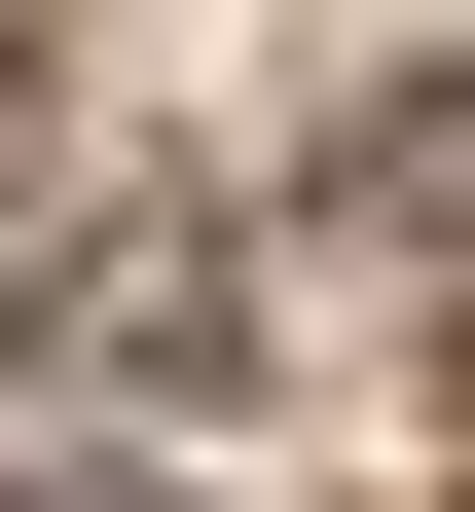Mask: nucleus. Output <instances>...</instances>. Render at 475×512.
<instances>
[{
  "label": "nucleus",
  "instance_id": "1",
  "mask_svg": "<svg viewBox=\"0 0 475 512\" xmlns=\"http://www.w3.org/2000/svg\"><path fill=\"white\" fill-rule=\"evenodd\" d=\"M74 403H220V220L183 256H74Z\"/></svg>",
  "mask_w": 475,
  "mask_h": 512
},
{
  "label": "nucleus",
  "instance_id": "2",
  "mask_svg": "<svg viewBox=\"0 0 475 512\" xmlns=\"http://www.w3.org/2000/svg\"><path fill=\"white\" fill-rule=\"evenodd\" d=\"M0 512H110V476H0Z\"/></svg>",
  "mask_w": 475,
  "mask_h": 512
},
{
  "label": "nucleus",
  "instance_id": "3",
  "mask_svg": "<svg viewBox=\"0 0 475 512\" xmlns=\"http://www.w3.org/2000/svg\"><path fill=\"white\" fill-rule=\"evenodd\" d=\"M0 183H37V110H0Z\"/></svg>",
  "mask_w": 475,
  "mask_h": 512
}]
</instances>
